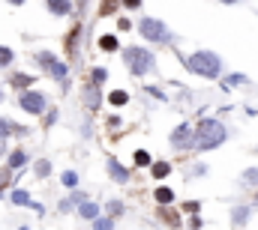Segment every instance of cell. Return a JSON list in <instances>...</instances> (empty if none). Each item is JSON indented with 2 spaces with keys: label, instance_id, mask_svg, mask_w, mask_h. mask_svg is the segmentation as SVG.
<instances>
[{
  "label": "cell",
  "instance_id": "6da1fadb",
  "mask_svg": "<svg viewBox=\"0 0 258 230\" xmlns=\"http://www.w3.org/2000/svg\"><path fill=\"white\" fill-rule=\"evenodd\" d=\"M228 141V129L216 117H204L192 129V147L195 150H216Z\"/></svg>",
  "mask_w": 258,
  "mask_h": 230
},
{
  "label": "cell",
  "instance_id": "d6986e66",
  "mask_svg": "<svg viewBox=\"0 0 258 230\" xmlns=\"http://www.w3.org/2000/svg\"><path fill=\"white\" fill-rule=\"evenodd\" d=\"M12 60H15V51H12L9 45H0V69H6Z\"/></svg>",
  "mask_w": 258,
  "mask_h": 230
},
{
  "label": "cell",
  "instance_id": "30bf717a",
  "mask_svg": "<svg viewBox=\"0 0 258 230\" xmlns=\"http://www.w3.org/2000/svg\"><path fill=\"white\" fill-rule=\"evenodd\" d=\"M6 162H9V168H12V171H21V168L27 165V153H24V150H12Z\"/></svg>",
  "mask_w": 258,
  "mask_h": 230
},
{
  "label": "cell",
  "instance_id": "ba28073f",
  "mask_svg": "<svg viewBox=\"0 0 258 230\" xmlns=\"http://www.w3.org/2000/svg\"><path fill=\"white\" fill-rule=\"evenodd\" d=\"M105 171H108V176H111L114 182H120V185L129 182V168H123L117 159H108V162H105Z\"/></svg>",
  "mask_w": 258,
  "mask_h": 230
},
{
  "label": "cell",
  "instance_id": "2e32d148",
  "mask_svg": "<svg viewBox=\"0 0 258 230\" xmlns=\"http://www.w3.org/2000/svg\"><path fill=\"white\" fill-rule=\"evenodd\" d=\"M153 197H156L159 203H171V200H174V191H171L168 185H159V188L153 191Z\"/></svg>",
  "mask_w": 258,
  "mask_h": 230
},
{
  "label": "cell",
  "instance_id": "cb8c5ba5",
  "mask_svg": "<svg viewBox=\"0 0 258 230\" xmlns=\"http://www.w3.org/2000/svg\"><path fill=\"white\" fill-rule=\"evenodd\" d=\"M108 102H111V105H126V102H129V96L123 93V90H114V93L108 96Z\"/></svg>",
  "mask_w": 258,
  "mask_h": 230
},
{
  "label": "cell",
  "instance_id": "7c38bea8",
  "mask_svg": "<svg viewBox=\"0 0 258 230\" xmlns=\"http://www.w3.org/2000/svg\"><path fill=\"white\" fill-rule=\"evenodd\" d=\"M12 132H21V129H18L9 117H0V141H3V144L9 141V135H12Z\"/></svg>",
  "mask_w": 258,
  "mask_h": 230
},
{
  "label": "cell",
  "instance_id": "3957f363",
  "mask_svg": "<svg viewBox=\"0 0 258 230\" xmlns=\"http://www.w3.org/2000/svg\"><path fill=\"white\" fill-rule=\"evenodd\" d=\"M123 63H126V69L135 75V78H144L147 72L156 69V57H153V51H147V48H141V45L123 48Z\"/></svg>",
  "mask_w": 258,
  "mask_h": 230
},
{
  "label": "cell",
  "instance_id": "4dcf8cb0",
  "mask_svg": "<svg viewBox=\"0 0 258 230\" xmlns=\"http://www.w3.org/2000/svg\"><path fill=\"white\" fill-rule=\"evenodd\" d=\"M129 27H132V21H129V18H120V21H117V30H120V33L129 30Z\"/></svg>",
  "mask_w": 258,
  "mask_h": 230
},
{
  "label": "cell",
  "instance_id": "83f0119b",
  "mask_svg": "<svg viewBox=\"0 0 258 230\" xmlns=\"http://www.w3.org/2000/svg\"><path fill=\"white\" fill-rule=\"evenodd\" d=\"M135 165H141V168H147V165H150V156H147V150H138V153H135Z\"/></svg>",
  "mask_w": 258,
  "mask_h": 230
},
{
  "label": "cell",
  "instance_id": "7a4b0ae2",
  "mask_svg": "<svg viewBox=\"0 0 258 230\" xmlns=\"http://www.w3.org/2000/svg\"><path fill=\"white\" fill-rule=\"evenodd\" d=\"M186 69H189L192 75H198V78H204V81H219L225 63H222V57H219L216 51H207V48H204V51H195V54L186 57Z\"/></svg>",
  "mask_w": 258,
  "mask_h": 230
},
{
  "label": "cell",
  "instance_id": "8fae6325",
  "mask_svg": "<svg viewBox=\"0 0 258 230\" xmlns=\"http://www.w3.org/2000/svg\"><path fill=\"white\" fill-rule=\"evenodd\" d=\"M30 200H33V197H30L27 188H15V191L9 194V203H12V206H27Z\"/></svg>",
  "mask_w": 258,
  "mask_h": 230
},
{
  "label": "cell",
  "instance_id": "9a60e30c",
  "mask_svg": "<svg viewBox=\"0 0 258 230\" xmlns=\"http://www.w3.org/2000/svg\"><path fill=\"white\" fill-rule=\"evenodd\" d=\"M240 182L249 185V188H255L258 185V168H246V171L240 173Z\"/></svg>",
  "mask_w": 258,
  "mask_h": 230
},
{
  "label": "cell",
  "instance_id": "44dd1931",
  "mask_svg": "<svg viewBox=\"0 0 258 230\" xmlns=\"http://www.w3.org/2000/svg\"><path fill=\"white\" fill-rule=\"evenodd\" d=\"M99 48L102 51H117V36H99Z\"/></svg>",
  "mask_w": 258,
  "mask_h": 230
},
{
  "label": "cell",
  "instance_id": "277c9868",
  "mask_svg": "<svg viewBox=\"0 0 258 230\" xmlns=\"http://www.w3.org/2000/svg\"><path fill=\"white\" fill-rule=\"evenodd\" d=\"M138 30H141V36H144L147 42H153V45H168V42H174V33H171L168 24L159 21V18H141Z\"/></svg>",
  "mask_w": 258,
  "mask_h": 230
},
{
  "label": "cell",
  "instance_id": "f546056e",
  "mask_svg": "<svg viewBox=\"0 0 258 230\" xmlns=\"http://www.w3.org/2000/svg\"><path fill=\"white\" fill-rule=\"evenodd\" d=\"M12 84H15V87H24V84H30V78H27V75H15Z\"/></svg>",
  "mask_w": 258,
  "mask_h": 230
},
{
  "label": "cell",
  "instance_id": "ffe728a7",
  "mask_svg": "<svg viewBox=\"0 0 258 230\" xmlns=\"http://www.w3.org/2000/svg\"><path fill=\"white\" fill-rule=\"evenodd\" d=\"M93 230H114V218H111V215H99V218L93 221Z\"/></svg>",
  "mask_w": 258,
  "mask_h": 230
},
{
  "label": "cell",
  "instance_id": "8992f818",
  "mask_svg": "<svg viewBox=\"0 0 258 230\" xmlns=\"http://www.w3.org/2000/svg\"><path fill=\"white\" fill-rule=\"evenodd\" d=\"M36 63H39V66H45V72H48L51 78H57V81H66V75H69L66 63H60L51 51H39V54H36Z\"/></svg>",
  "mask_w": 258,
  "mask_h": 230
},
{
  "label": "cell",
  "instance_id": "9c48e42d",
  "mask_svg": "<svg viewBox=\"0 0 258 230\" xmlns=\"http://www.w3.org/2000/svg\"><path fill=\"white\" fill-rule=\"evenodd\" d=\"M99 212H102V209H99L93 200H84V203H78V215H81V218H87V221H96V218H99Z\"/></svg>",
  "mask_w": 258,
  "mask_h": 230
},
{
  "label": "cell",
  "instance_id": "5bb4252c",
  "mask_svg": "<svg viewBox=\"0 0 258 230\" xmlns=\"http://www.w3.org/2000/svg\"><path fill=\"white\" fill-rule=\"evenodd\" d=\"M249 212H252L249 206H237V209H234V215H231V224H234V227H243V224H246V218H249Z\"/></svg>",
  "mask_w": 258,
  "mask_h": 230
},
{
  "label": "cell",
  "instance_id": "e575fe53",
  "mask_svg": "<svg viewBox=\"0 0 258 230\" xmlns=\"http://www.w3.org/2000/svg\"><path fill=\"white\" fill-rule=\"evenodd\" d=\"M0 102H3V93H0Z\"/></svg>",
  "mask_w": 258,
  "mask_h": 230
},
{
  "label": "cell",
  "instance_id": "e0dca14e",
  "mask_svg": "<svg viewBox=\"0 0 258 230\" xmlns=\"http://www.w3.org/2000/svg\"><path fill=\"white\" fill-rule=\"evenodd\" d=\"M33 173H36L39 179H45V176H51V162H48V159H39V162L33 165Z\"/></svg>",
  "mask_w": 258,
  "mask_h": 230
},
{
  "label": "cell",
  "instance_id": "484cf974",
  "mask_svg": "<svg viewBox=\"0 0 258 230\" xmlns=\"http://www.w3.org/2000/svg\"><path fill=\"white\" fill-rule=\"evenodd\" d=\"M84 102H87L90 108H96V105H99V93H96V87H90V90L84 93Z\"/></svg>",
  "mask_w": 258,
  "mask_h": 230
},
{
  "label": "cell",
  "instance_id": "ac0fdd59",
  "mask_svg": "<svg viewBox=\"0 0 258 230\" xmlns=\"http://www.w3.org/2000/svg\"><path fill=\"white\" fill-rule=\"evenodd\" d=\"M60 182H63L66 188H72V191H75V188H78V173H75V171H63V173H60Z\"/></svg>",
  "mask_w": 258,
  "mask_h": 230
},
{
  "label": "cell",
  "instance_id": "4fadbf2b",
  "mask_svg": "<svg viewBox=\"0 0 258 230\" xmlns=\"http://www.w3.org/2000/svg\"><path fill=\"white\" fill-rule=\"evenodd\" d=\"M48 12H51V15H69V12H72V3H66V0H51V3H48Z\"/></svg>",
  "mask_w": 258,
  "mask_h": 230
},
{
  "label": "cell",
  "instance_id": "52a82bcc",
  "mask_svg": "<svg viewBox=\"0 0 258 230\" xmlns=\"http://www.w3.org/2000/svg\"><path fill=\"white\" fill-rule=\"evenodd\" d=\"M171 147L174 150H192V126L189 123H180L174 132H171Z\"/></svg>",
  "mask_w": 258,
  "mask_h": 230
},
{
  "label": "cell",
  "instance_id": "4316f807",
  "mask_svg": "<svg viewBox=\"0 0 258 230\" xmlns=\"http://www.w3.org/2000/svg\"><path fill=\"white\" fill-rule=\"evenodd\" d=\"M105 212H111V218H114V215L123 212V203H120V200H108V203H105Z\"/></svg>",
  "mask_w": 258,
  "mask_h": 230
},
{
  "label": "cell",
  "instance_id": "7402d4cb",
  "mask_svg": "<svg viewBox=\"0 0 258 230\" xmlns=\"http://www.w3.org/2000/svg\"><path fill=\"white\" fill-rule=\"evenodd\" d=\"M150 168H153V176H156V179H165V176L171 173V165H165V162H156V165H150Z\"/></svg>",
  "mask_w": 258,
  "mask_h": 230
},
{
  "label": "cell",
  "instance_id": "d6a6232c",
  "mask_svg": "<svg viewBox=\"0 0 258 230\" xmlns=\"http://www.w3.org/2000/svg\"><path fill=\"white\" fill-rule=\"evenodd\" d=\"M57 209H60V212H69V209H72V203H69V200H60V203H57Z\"/></svg>",
  "mask_w": 258,
  "mask_h": 230
},
{
  "label": "cell",
  "instance_id": "d4e9b609",
  "mask_svg": "<svg viewBox=\"0 0 258 230\" xmlns=\"http://www.w3.org/2000/svg\"><path fill=\"white\" fill-rule=\"evenodd\" d=\"M246 81H249V78H246V75H228V78H225V81H222V87H225V90H228V87H231V84H246Z\"/></svg>",
  "mask_w": 258,
  "mask_h": 230
},
{
  "label": "cell",
  "instance_id": "836d02e7",
  "mask_svg": "<svg viewBox=\"0 0 258 230\" xmlns=\"http://www.w3.org/2000/svg\"><path fill=\"white\" fill-rule=\"evenodd\" d=\"M3 153H6V144H3V141H0V156H3Z\"/></svg>",
  "mask_w": 258,
  "mask_h": 230
},
{
  "label": "cell",
  "instance_id": "603a6c76",
  "mask_svg": "<svg viewBox=\"0 0 258 230\" xmlns=\"http://www.w3.org/2000/svg\"><path fill=\"white\" fill-rule=\"evenodd\" d=\"M105 81H108V72H105L102 66H93V84L99 87V84H105Z\"/></svg>",
  "mask_w": 258,
  "mask_h": 230
},
{
  "label": "cell",
  "instance_id": "5b68a950",
  "mask_svg": "<svg viewBox=\"0 0 258 230\" xmlns=\"http://www.w3.org/2000/svg\"><path fill=\"white\" fill-rule=\"evenodd\" d=\"M18 105H21V111H24V114L39 117L45 108H48V99H45V93H39V90H21Z\"/></svg>",
  "mask_w": 258,
  "mask_h": 230
},
{
  "label": "cell",
  "instance_id": "1f68e13d",
  "mask_svg": "<svg viewBox=\"0 0 258 230\" xmlns=\"http://www.w3.org/2000/svg\"><path fill=\"white\" fill-rule=\"evenodd\" d=\"M27 206H30V209H33V212H36V215H42V212H45V206H42V203H33V200H30V203H27Z\"/></svg>",
  "mask_w": 258,
  "mask_h": 230
},
{
  "label": "cell",
  "instance_id": "f1b7e54d",
  "mask_svg": "<svg viewBox=\"0 0 258 230\" xmlns=\"http://www.w3.org/2000/svg\"><path fill=\"white\" fill-rule=\"evenodd\" d=\"M84 200H87V194H84V191H78V188H75V191H72V197H69V203H84Z\"/></svg>",
  "mask_w": 258,
  "mask_h": 230
}]
</instances>
